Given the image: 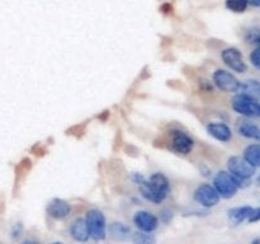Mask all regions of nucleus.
Listing matches in <instances>:
<instances>
[{
    "instance_id": "obj_27",
    "label": "nucleus",
    "mask_w": 260,
    "mask_h": 244,
    "mask_svg": "<svg viewBox=\"0 0 260 244\" xmlns=\"http://www.w3.org/2000/svg\"><path fill=\"white\" fill-rule=\"evenodd\" d=\"M250 244H260V238H256V239H254V240L251 241Z\"/></svg>"
},
{
    "instance_id": "obj_8",
    "label": "nucleus",
    "mask_w": 260,
    "mask_h": 244,
    "mask_svg": "<svg viewBox=\"0 0 260 244\" xmlns=\"http://www.w3.org/2000/svg\"><path fill=\"white\" fill-rule=\"evenodd\" d=\"M170 136H172V140H170V149L173 151L178 152V154L187 155L193 150L194 141L185 132L175 130V131L170 132Z\"/></svg>"
},
{
    "instance_id": "obj_16",
    "label": "nucleus",
    "mask_w": 260,
    "mask_h": 244,
    "mask_svg": "<svg viewBox=\"0 0 260 244\" xmlns=\"http://www.w3.org/2000/svg\"><path fill=\"white\" fill-rule=\"evenodd\" d=\"M108 231L109 235L113 239H116V240H127V239L132 235L131 229H129L126 224L118 223V221L112 223L111 225H109Z\"/></svg>"
},
{
    "instance_id": "obj_20",
    "label": "nucleus",
    "mask_w": 260,
    "mask_h": 244,
    "mask_svg": "<svg viewBox=\"0 0 260 244\" xmlns=\"http://www.w3.org/2000/svg\"><path fill=\"white\" fill-rule=\"evenodd\" d=\"M226 8L234 13H244L248 8L246 0H226Z\"/></svg>"
},
{
    "instance_id": "obj_7",
    "label": "nucleus",
    "mask_w": 260,
    "mask_h": 244,
    "mask_svg": "<svg viewBox=\"0 0 260 244\" xmlns=\"http://www.w3.org/2000/svg\"><path fill=\"white\" fill-rule=\"evenodd\" d=\"M213 83L218 89L228 93H236L240 89V81L228 70L218 69L213 73Z\"/></svg>"
},
{
    "instance_id": "obj_12",
    "label": "nucleus",
    "mask_w": 260,
    "mask_h": 244,
    "mask_svg": "<svg viewBox=\"0 0 260 244\" xmlns=\"http://www.w3.org/2000/svg\"><path fill=\"white\" fill-rule=\"evenodd\" d=\"M69 231H70V235L74 240L76 241H88L89 238H90V234H89L88 225H86L85 219L78 218L71 223L70 228H69Z\"/></svg>"
},
{
    "instance_id": "obj_18",
    "label": "nucleus",
    "mask_w": 260,
    "mask_h": 244,
    "mask_svg": "<svg viewBox=\"0 0 260 244\" xmlns=\"http://www.w3.org/2000/svg\"><path fill=\"white\" fill-rule=\"evenodd\" d=\"M244 159L254 168L260 167V144H251L244 150Z\"/></svg>"
},
{
    "instance_id": "obj_19",
    "label": "nucleus",
    "mask_w": 260,
    "mask_h": 244,
    "mask_svg": "<svg viewBox=\"0 0 260 244\" xmlns=\"http://www.w3.org/2000/svg\"><path fill=\"white\" fill-rule=\"evenodd\" d=\"M134 244H156V236L149 231H136L131 235Z\"/></svg>"
},
{
    "instance_id": "obj_25",
    "label": "nucleus",
    "mask_w": 260,
    "mask_h": 244,
    "mask_svg": "<svg viewBox=\"0 0 260 244\" xmlns=\"http://www.w3.org/2000/svg\"><path fill=\"white\" fill-rule=\"evenodd\" d=\"M246 2H248V4L251 5V7L260 8V0H246Z\"/></svg>"
},
{
    "instance_id": "obj_29",
    "label": "nucleus",
    "mask_w": 260,
    "mask_h": 244,
    "mask_svg": "<svg viewBox=\"0 0 260 244\" xmlns=\"http://www.w3.org/2000/svg\"><path fill=\"white\" fill-rule=\"evenodd\" d=\"M256 46H260V40L258 41V43H256Z\"/></svg>"
},
{
    "instance_id": "obj_21",
    "label": "nucleus",
    "mask_w": 260,
    "mask_h": 244,
    "mask_svg": "<svg viewBox=\"0 0 260 244\" xmlns=\"http://www.w3.org/2000/svg\"><path fill=\"white\" fill-rule=\"evenodd\" d=\"M250 61L251 64H253L254 68L260 70V46H258V47L250 53Z\"/></svg>"
},
{
    "instance_id": "obj_11",
    "label": "nucleus",
    "mask_w": 260,
    "mask_h": 244,
    "mask_svg": "<svg viewBox=\"0 0 260 244\" xmlns=\"http://www.w3.org/2000/svg\"><path fill=\"white\" fill-rule=\"evenodd\" d=\"M71 212V206L68 201L61 200V198H53L47 205V214L52 219L56 220H62L68 218Z\"/></svg>"
},
{
    "instance_id": "obj_14",
    "label": "nucleus",
    "mask_w": 260,
    "mask_h": 244,
    "mask_svg": "<svg viewBox=\"0 0 260 244\" xmlns=\"http://www.w3.org/2000/svg\"><path fill=\"white\" fill-rule=\"evenodd\" d=\"M253 207L251 206H240V207H234L228 211V218L233 225H239L248 220L250 216Z\"/></svg>"
},
{
    "instance_id": "obj_28",
    "label": "nucleus",
    "mask_w": 260,
    "mask_h": 244,
    "mask_svg": "<svg viewBox=\"0 0 260 244\" xmlns=\"http://www.w3.org/2000/svg\"><path fill=\"white\" fill-rule=\"evenodd\" d=\"M51 244H63V243H61V241H53V243H51Z\"/></svg>"
},
{
    "instance_id": "obj_10",
    "label": "nucleus",
    "mask_w": 260,
    "mask_h": 244,
    "mask_svg": "<svg viewBox=\"0 0 260 244\" xmlns=\"http://www.w3.org/2000/svg\"><path fill=\"white\" fill-rule=\"evenodd\" d=\"M134 223L140 230L152 233L159 225V219L149 211H137L134 216Z\"/></svg>"
},
{
    "instance_id": "obj_30",
    "label": "nucleus",
    "mask_w": 260,
    "mask_h": 244,
    "mask_svg": "<svg viewBox=\"0 0 260 244\" xmlns=\"http://www.w3.org/2000/svg\"><path fill=\"white\" fill-rule=\"evenodd\" d=\"M258 182L260 183V174H259V177H258Z\"/></svg>"
},
{
    "instance_id": "obj_1",
    "label": "nucleus",
    "mask_w": 260,
    "mask_h": 244,
    "mask_svg": "<svg viewBox=\"0 0 260 244\" xmlns=\"http://www.w3.org/2000/svg\"><path fill=\"white\" fill-rule=\"evenodd\" d=\"M137 186L142 197L152 203H161L170 192L169 179L162 173H154L149 179L145 178Z\"/></svg>"
},
{
    "instance_id": "obj_26",
    "label": "nucleus",
    "mask_w": 260,
    "mask_h": 244,
    "mask_svg": "<svg viewBox=\"0 0 260 244\" xmlns=\"http://www.w3.org/2000/svg\"><path fill=\"white\" fill-rule=\"evenodd\" d=\"M22 244H38V243H36V241H33V240H25V241H23Z\"/></svg>"
},
{
    "instance_id": "obj_9",
    "label": "nucleus",
    "mask_w": 260,
    "mask_h": 244,
    "mask_svg": "<svg viewBox=\"0 0 260 244\" xmlns=\"http://www.w3.org/2000/svg\"><path fill=\"white\" fill-rule=\"evenodd\" d=\"M222 61L231 69V70L236 71V73H245L246 71V64L244 63L243 55L240 51L235 47L225 48L221 53Z\"/></svg>"
},
{
    "instance_id": "obj_6",
    "label": "nucleus",
    "mask_w": 260,
    "mask_h": 244,
    "mask_svg": "<svg viewBox=\"0 0 260 244\" xmlns=\"http://www.w3.org/2000/svg\"><path fill=\"white\" fill-rule=\"evenodd\" d=\"M193 198L201 206L210 208L217 205L218 201H220V195H218L213 186L205 183V185H201L196 188Z\"/></svg>"
},
{
    "instance_id": "obj_22",
    "label": "nucleus",
    "mask_w": 260,
    "mask_h": 244,
    "mask_svg": "<svg viewBox=\"0 0 260 244\" xmlns=\"http://www.w3.org/2000/svg\"><path fill=\"white\" fill-rule=\"evenodd\" d=\"M248 221L249 223H256V221H260V207L253 208V211H251Z\"/></svg>"
},
{
    "instance_id": "obj_4",
    "label": "nucleus",
    "mask_w": 260,
    "mask_h": 244,
    "mask_svg": "<svg viewBox=\"0 0 260 244\" xmlns=\"http://www.w3.org/2000/svg\"><path fill=\"white\" fill-rule=\"evenodd\" d=\"M213 187L217 191L220 197L231 198L236 195L239 187L236 185V180L231 173L221 170L213 178Z\"/></svg>"
},
{
    "instance_id": "obj_17",
    "label": "nucleus",
    "mask_w": 260,
    "mask_h": 244,
    "mask_svg": "<svg viewBox=\"0 0 260 244\" xmlns=\"http://www.w3.org/2000/svg\"><path fill=\"white\" fill-rule=\"evenodd\" d=\"M238 131L241 136L246 137V139L260 141V127L258 125H254L251 122L241 121V124H239L238 126Z\"/></svg>"
},
{
    "instance_id": "obj_15",
    "label": "nucleus",
    "mask_w": 260,
    "mask_h": 244,
    "mask_svg": "<svg viewBox=\"0 0 260 244\" xmlns=\"http://www.w3.org/2000/svg\"><path fill=\"white\" fill-rule=\"evenodd\" d=\"M240 94H244L250 98L260 99V81L256 79H248V80L240 83V89H239Z\"/></svg>"
},
{
    "instance_id": "obj_2",
    "label": "nucleus",
    "mask_w": 260,
    "mask_h": 244,
    "mask_svg": "<svg viewBox=\"0 0 260 244\" xmlns=\"http://www.w3.org/2000/svg\"><path fill=\"white\" fill-rule=\"evenodd\" d=\"M86 225H88L90 238L94 240H104L107 238V221L102 211L93 208L86 212Z\"/></svg>"
},
{
    "instance_id": "obj_13",
    "label": "nucleus",
    "mask_w": 260,
    "mask_h": 244,
    "mask_svg": "<svg viewBox=\"0 0 260 244\" xmlns=\"http://www.w3.org/2000/svg\"><path fill=\"white\" fill-rule=\"evenodd\" d=\"M207 131L211 136L215 137L216 140H218L221 142L230 141L231 137H233L231 129L226 124H222V122H212V124H208Z\"/></svg>"
},
{
    "instance_id": "obj_3",
    "label": "nucleus",
    "mask_w": 260,
    "mask_h": 244,
    "mask_svg": "<svg viewBox=\"0 0 260 244\" xmlns=\"http://www.w3.org/2000/svg\"><path fill=\"white\" fill-rule=\"evenodd\" d=\"M231 106L235 112L245 117L260 118V103L256 99L246 97L244 94H238L233 98Z\"/></svg>"
},
{
    "instance_id": "obj_23",
    "label": "nucleus",
    "mask_w": 260,
    "mask_h": 244,
    "mask_svg": "<svg viewBox=\"0 0 260 244\" xmlns=\"http://www.w3.org/2000/svg\"><path fill=\"white\" fill-rule=\"evenodd\" d=\"M22 224H15L14 228L12 229V236L13 238H17V236L20 235V233H22Z\"/></svg>"
},
{
    "instance_id": "obj_5",
    "label": "nucleus",
    "mask_w": 260,
    "mask_h": 244,
    "mask_svg": "<svg viewBox=\"0 0 260 244\" xmlns=\"http://www.w3.org/2000/svg\"><path fill=\"white\" fill-rule=\"evenodd\" d=\"M228 168L229 173L234 175V177L239 178V179H246L249 180L255 173V168L246 162L244 157H231L228 160Z\"/></svg>"
},
{
    "instance_id": "obj_24",
    "label": "nucleus",
    "mask_w": 260,
    "mask_h": 244,
    "mask_svg": "<svg viewBox=\"0 0 260 244\" xmlns=\"http://www.w3.org/2000/svg\"><path fill=\"white\" fill-rule=\"evenodd\" d=\"M173 218V212L170 210H164L161 214V220L164 221V223H169L170 220H172Z\"/></svg>"
}]
</instances>
